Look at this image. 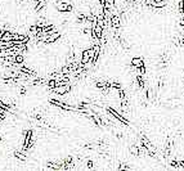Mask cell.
Wrapping results in <instances>:
<instances>
[{"label": "cell", "mask_w": 184, "mask_h": 171, "mask_svg": "<svg viewBox=\"0 0 184 171\" xmlns=\"http://www.w3.org/2000/svg\"><path fill=\"white\" fill-rule=\"evenodd\" d=\"M56 8H57V11H59V12H71L72 11V6H71L70 3H66V1H63V0H61V1L57 3Z\"/></svg>", "instance_id": "1"}, {"label": "cell", "mask_w": 184, "mask_h": 171, "mask_svg": "<svg viewBox=\"0 0 184 171\" xmlns=\"http://www.w3.org/2000/svg\"><path fill=\"white\" fill-rule=\"evenodd\" d=\"M53 90L57 93V94H59V95H64V94H67V93H68L70 90H71V85H70V82H68V84H66V85L56 86V88H54Z\"/></svg>", "instance_id": "2"}, {"label": "cell", "mask_w": 184, "mask_h": 171, "mask_svg": "<svg viewBox=\"0 0 184 171\" xmlns=\"http://www.w3.org/2000/svg\"><path fill=\"white\" fill-rule=\"evenodd\" d=\"M61 37V34L59 32H53L51 35H49V36H45L44 39H43V43H45V44H53V43H56V41L58 40V39Z\"/></svg>", "instance_id": "3"}, {"label": "cell", "mask_w": 184, "mask_h": 171, "mask_svg": "<svg viewBox=\"0 0 184 171\" xmlns=\"http://www.w3.org/2000/svg\"><path fill=\"white\" fill-rule=\"evenodd\" d=\"M107 111H108V112H109V113H111L112 116H114L115 118H117V120L120 121V122H122V124H125V125H129V121L126 120V118H125V117H122V116H121L120 113H118V112H116L114 108L108 107V108H107Z\"/></svg>", "instance_id": "4"}, {"label": "cell", "mask_w": 184, "mask_h": 171, "mask_svg": "<svg viewBox=\"0 0 184 171\" xmlns=\"http://www.w3.org/2000/svg\"><path fill=\"white\" fill-rule=\"evenodd\" d=\"M50 103H51V104H54V106H57V107L62 108V109H67V111H76V108H73L72 106L64 104V103L59 102V101H56V99H51V101H50Z\"/></svg>", "instance_id": "5"}, {"label": "cell", "mask_w": 184, "mask_h": 171, "mask_svg": "<svg viewBox=\"0 0 184 171\" xmlns=\"http://www.w3.org/2000/svg\"><path fill=\"white\" fill-rule=\"evenodd\" d=\"M131 64H133V67L137 70V68H140L142 66H144V62H143V59H142V58H133Z\"/></svg>", "instance_id": "6"}, {"label": "cell", "mask_w": 184, "mask_h": 171, "mask_svg": "<svg viewBox=\"0 0 184 171\" xmlns=\"http://www.w3.org/2000/svg\"><path fill=\"white\" fill-rule=\"evenodd\" d=\"M120 17L118 15H112L111 17V25H112V27L114 28H118L120 27Z\"/></svg>", "instance_id": "7"}, {"label": "cell", "mask_w": 184, "mask_h": 171, "mask_svg": "<svg viewBox=\"0 0 184 171\" xmlns=\"http://www.w3.org/2000/svg\"><path fill=\"white\" fill-rule=\"evenodd\" d=\"M90 62V56H89V50H84L82 56H81V64H88Z\"/></svg>", "instance_id": "8"}, {"label": "cell", "mask_w": 184, "mask_h": 171, "mask_svg": "<svg viewBox=\"0 0 184 171\" xmlns=\"http://www.w3.org/2000/svg\"><path fill=\"white\" fill-rule=\"evenodd\" d=\"M92 30H94L97 39H102V36H103V27H101L99 25H97L94 28H92Z\"/></svg>", "instance_id": "9"}, {"label": "cell", "mask_w": 184, "mask_h": 171, "mask_svg": "<svg viewBox=\"0 0 184 171\" xmlns=\"http://www.w3.org/2000/svg\"><path fill=\"white\" fill-rule=\"evenodd\" d=\"M92 120L94 121V122H95V125H98V126H102V125H103V120H102L101 117H99L98 115L95 113V112H94V113H93V116H92Z\"/></svg>", "instance_id": "10"}, {"label": "cell", "mask_w": 184, "mask_h": 171, "mask_svg": "<svg viewBox=\"0 0 184 171\" xmlns=\"http://www.w3.org/2000/svg\"><path fill=\"white\" fill-rule=\"evenodd\" d=\"M39 31H40V28H39L36 25H34V26H31L30 27V35H32V36H36Z\"/></svg>", "instance_id": "11"}, {"label": "cell", "mask_w": 184, "mask_h": 171, "mask_svg": "<svg viewBox=\"0 0 184 171\" xmlns=\"http://www.w3.org/2000/svg\"><path fill=\"white\" fill-rule=\"evenodd\" d=\"M130 153L134 154V156H139V148H138V146H131L130 147Z\"/></svg>", "instance_id": "12"}, {"label": "cell", "mask_w": 184, "mask_h": 171, "mask_svg": "<svg viewBox=\"0 0 184 171\" xmlns=\"http://www.w3.org/2000/svg\"><path fill=\"white\" fill-rule=\"evenodd\" d=\"M71 72V70H70V66H64L61 68V72L59 73H62V75H68V73Z\"/></svg>", "instance_id": "13"}, {"label": "cell", "mask_w": 184, "mask_h": 171, "mask_svg": "<svg viewBox=\"0 0 184 171\" xmlns=\"http://www.w3.org/2000/svg\"><path fill=\"white\" fill-rule=\"evenodd\" d=\"M14 156L17 157L18 160H22V161H25V160H26L25 153H22V152H16V153H14Z\"/></svg>", "instance_id": "14"}, {"label": "cell", "mask_w": 184, "mask_h": 171, "mask_svg": "<svg viewBox=\"0 0 184 171\" xmlns=\"http://www.w3.org/2000/svg\"><path fill=\"white\" fill-rule=\"evenodd\" d=\"M56 85H57V84H56V80H54V79H50L49 81H48V86H49L50 89H54V88H56Z\"/></svg>", "instance_id": "15"}, {"label": "cell", "mask_w": 184, "mask_h": 171, "mask_svg": "<svg viewBox=\"0 0 184 171\" xmlns=\"http://www.w3.org/2000/svg\"><path fill=\"white\" fill-rule=\"evenodd\" d=\"M137 81H138V85L140 88H144V80L142 79V76H137Z\"/></svg>", "instance_id": "16"}, {"label": "cell", "mask_w": 184, "mask_h": 171, "mask_svg": "<svg viewBox=\"0 0 184 171\" xmlns=\"http://www.w3.org/2000/svg\"><path fill=\"white\" fill-rule=\"evenodd\" d=\"M111 88H115V89H121V85L118 82H111Z\"/></svg>", "instance_id": "17"}, {"label": "cell", "mask_w": 184, "mask_h": 171, "mask_svg": "<svg viewBox=\"0 0 184 171\" xmlns=\"http://www.w3.org/2000/svg\"><path fill=\"white\" fill-rule=\"evenodd\" d=\"M118 95H120L121 101H122V99H125V96H126V95H125V91L122 89H118Z\"/></svg>", "instance_id": "18"}, {"label": "cell", "mask_w": 184, "mask_h": 171, "mask_svg": "<svg viewBox=\"0 0 184 171\" xmlns=\"http://www.w3.org/2000/svg\"><path fill=\"white\" fill-rule=\"evenodd\" d=\"M86 167H88L89 170H93V169H94V162H93V161H89L88 165H86Z\"/></svg>", "instance_id": "19"}, {"label": "cell", "mask_w": 184, "mask_h": 171, "mask_svg": "<svg viewBox=\"0 0 184 171\" xmlns=\"http://www.w3.org/2000/svg\"><path fill=\"white\" fill-rule=\"evenodd\" d=\"M129 169H130V167L126 166V165H124V163H122V165L118 167V170H129Z\"/></svg>", "instance_id": "20"}, {"label": "cell", "mask_w": 184, "mask_h": 171, "mask_svg": "<svg viewBox=\"0 0 184 171\" xmlns=\"http://www.w3.org/2000/svg\"><path fill=\"white\" fill-rule=\"evenodd\" d=\"M170 166H171V167H176V169H178V162H176V161H171V162H170Z\"/></svg>", "instance_id": "21"}, {"label": "cell", "mask_w": 184, "mask_h": 171, "mask_svg": "<svg viewBox=\"0 0 184 171\" xmlns=\"http://www.w3.org/2000/svg\"><path fill=\"white\" fill-rule=\"evenodd\" d=\"M178 167H180V169H184V161H179V162H178Z\"/></svg>", "instance_id": "22"}, {"label": "cell", "mask_w": 184, "mask_h": 171, "mask_svg": "<svg viewBox=\"0 0 184 171\" xmlns=\"http://www.w3.org/2000/svg\"><path fill=\"white\" fill-rule=\"evenodd\" d=\"M179 25H180V26H183V27H184V14H183V17L179 19Z\"/></svg>", "instance_id": "23"}, {"label": "cell", "mask_w": 184, "mask_h": 171, "mask_svg": "<svg viewBox=\"0 0 184 171\" xmlns=\"http://www.w3.org/2000/svg\"><path fill=\"white\" fill-rule=\"evenodd\" d=\"M19 93H21L22 95H25V94H26V88H21V90H19Z\"/></svg>", "instance_id": "24"}, {"label": "cell", "mask_w": 184, "mask_h": 171, "mask_svg": "<svg viewBox=\"0 0 184 171\" xmlns=\"http://www.w3.org/2000/svg\"><path fill=\"white\" fill-rule=\"evenodd\" d=\"M183 37H184V34H183Z\"/></svg>", "instance_id": "25"}]
</instances>
